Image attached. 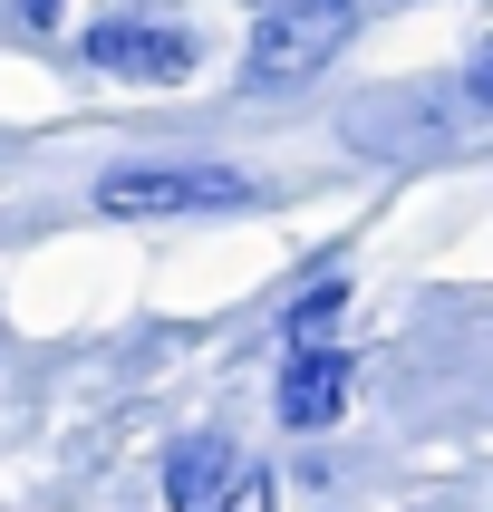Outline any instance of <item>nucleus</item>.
Wrapping results in <instances>:
<instances>
[{
    "label": "nucleus",
    "instance_id": "obj_1",
    "mask_svg": "<svg viewBox=\"0 0 493 512\" xmlns=\"http://www.w3.org/2000/svg\"><path fill=\"white\" fill-rule=\"evenodd\" d=\"M348 10L329 0H300V10H252V49H242V97H290V87H310L329 58L348 49Z\"/></svg>",
    "mask_w": 493,
    "mask_h": 512
},
{
    "label": "nucleus",
    "instance_id": "obj_2",
    "mask_svg": "<svg viewBox=\"0 0 493 512\" xmlns=\"http://www.w3.org/2000/svg\"><path fill=\"white\" fill-rule=\"evenodd\" d=\"M242 203H261V184L232 174V165H116V174H97V213H126V223L242 213Z\"/></svg>",
    "mask_w": 493,
    "mask_h": 512
},
{
    "label": "nucleus",
    "instance_id": "obj_3",
    "mask_svg": "<svg viewBox=\"0 0 493 512\" xmlns=\"http://www.w3.org/2000/svg\"><path fill=\"white\" fill-rule=\"evenodd\" d=\"M78 58L97 68V78H126V87H184L194 78V20H155V10H116V20H97L78 39Z\"/></svg>",
    "mask_w": 493,
    "mask_h": 512
},
{
    "label": "nucleus",
    "instance_id": "obj_4",
    "mask_svg": "<svg viewBox=\"0 0 493 512\" xmlns=\"http://www.w3.org/2000/svg\"><path fill=\"white\" fill-rule=\"evenodd\" d=\"M348 397H358V358H348V348H319V339H300V348H290V358H281V387H271L281 426H300V435L339 426V416H348Z\"/></svg>",
    "mask_w": 493,
    "mask_h": 512
},
{
    "label": "nucleus",
    "instance_id": "obj_5",
    "mask_svg": "<svg viewBox=\"0 0 493 512\" xmlns=\"http://www.w3.org/2000/svg\"><path fill=\"white\" fill-rule=\"evenodd\" d=\"M232 484V435H184L165 455V512H213Z\"/></svg>",
    "mask_w": 493,
    "mask_h": 512
},
{
    "label": "nucleus",
    "instance_id": "obj_6",
    "mask_svg": "<svg viewBox=\"0 0 493 512\" xmlns=\"http://www.w3.org/2000/svg\"><path fill=\"white\" fill-rule=\"evenodd\" d=\"M339 300H348V271L329 261V271H310V281H300V300L281 310V329H290V339H310V329H319L329 310H339Z\"/></svg>",
    "mask_w": 493,
    "mask_h": 512
},
{
    "label": "nucleus",
    "instance_id": "obj_7",
    "mask_svg": "<svg viewBox=\"0 0 493 512\" xmlns=\"http://www.w3.org/2000/svg\"><path fill=\"white\" fill-rule=\"evenodd\" d=\"M271 503H281L271 464H261V474H242V464H232V484H223V503H213V512H271Z\"/></svg>",
    "mask_w": 493,
    "mask_h": 512
},
{
    "label": "nucleus",
    "instance_id": "obj_8",
    "mask_svg": "<svg viewBox=\"0 0 493 512\" xmlns=\"http://www.w3.org/2000/svg\"><path fill=\"white\" fill-rule=\"evenodd\" d=\"M10 20H20L29 39H39V29H58V0H10Z\"/></svg>",
    "mask_w": 493,
    "mask_h": 512
},
{
    "label": "nucleus",
    "instance_id": "obj_9",
    "mask_svg": "<svg viewBox=\"0 0 493 512\" xmlns=\"http://www.w3.org/2000/svg\"><path fill=\"white\" fill-rule=\"evenodd\" d=\"M252 10H300V0H252ZM329 10H348V0H329ZM348 20H358V10H348Z\"/></svg>",
    "mask_w": 493,
    "mask_h": 512
}]
</instances>
